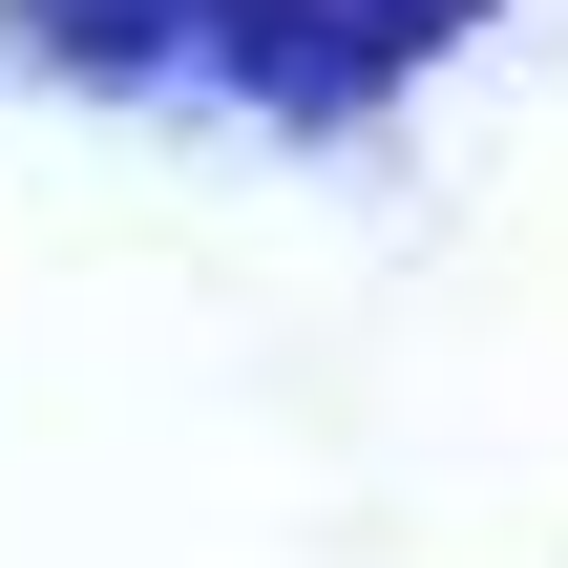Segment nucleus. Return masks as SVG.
Returning <instances> with one entry per match:
<instances>
[{
    "label": "nucleus",
    "mask_w": 568,
    "mask_h": 568,
    "mask_svg": "<svg viewBox=\"0 0 568 568\" xmlns=\"http://www.w3.org/2000/svg\"><path fill=\"white\" fill-rule=\"evenodd\" d=\"M485 0H42V42L63 63H232L253 105H295V126H337V105H379L422 42H464Z\"/></svg>",
    "instance_id": "f257e3e1"
}]
</instances>
